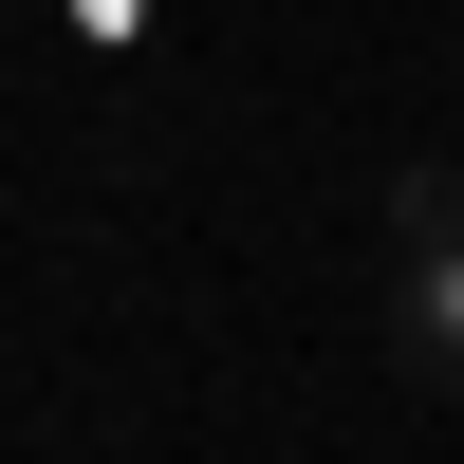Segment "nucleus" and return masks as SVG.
Segmentation results:
<instances>
[{
    "mask_svg": "<svg viewBox=\"0 0 464 464\" xmlns=\"http://www.w3.org/2000/svg\"><path fill=\"white\" fill-rule=\"evenodd\" d=\"M391 334H409L428 391H464V168L391 186Z\"/></svg>",
    "mask_w": 464,
    "mask_h": 464,
    "instance_id": "obj_1",
    "label": "nucleus"
},
{
    "mask_svg": "<svg viewBox=\"0 0 464 464\" xmlns=\"http://www.w3.org/2000/svg\"><path fill=\"white\" fill-rule=\"evenodd\" d=\"M74 37H111V56H130V37H149V0H74Z\"/></svg>",
    "mask_w": 464,
    "mask_h": 464,
    "instance_id": "obj_2",
    "label": "nucleus"
}]
</instances>
